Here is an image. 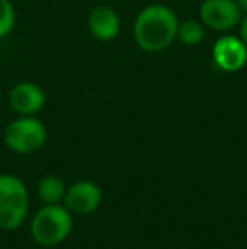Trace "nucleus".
I'll use <instances>...</instances> for the list:
<instances>
[{
  "instance_id": "nucleus-1",
  "label": "nucleus",
  "mask_w": 247,
  "mask_h": 249,
  "mask_svg": "<svg viewBox=\"0 0 247 249\" xmlns=\"http://www.w3.org/2000/svg\"><path fill=\"white\" fill-rule=\"evenodd\" d=\"M178 26V16L171 7L151 3L137 14L132 26V36L142 51L159 53L175 43Z\"/></svg>"
},
{
  "instance_id": "nucleus-2",
  "label": "nucleus",
  "mask_w": 247,
  "mask_h": 249,
  "mask_svg": "<svg viewBox=\"0 0 247 249\" xmlns=\"http://www.w3.org/2000/svg\"><path fill=\"white\" fill-rule=\"evenodd\" d=\"M73 229L71 212L65 205H44L31 222V236L39 246H56L69 236Z\"/></svg>"
},
{
  "instance_id": "nucleus-3",
  "label": "nucleus",
  "mask_w": 247,
  "mask_h": 249,
  "mask_svg": "<svg viewBox=\"0 0 247 249\" xmlns=\"http://www.w3.org/2000/svg\"><path fill=\"white\" fill-rule=\"evenodd\" d=\"M29 210V195L22 180L0 175V229L14 231L24 224Z\"/></svg>"
},
{
  "instance_id": "nucleus-4",
  "label": "nucleus",
  "mask_w": 247,
  "mask_h": 249,
  "mask_svg": "<svg viewBox=\"0 0 247 249\" xmlns=\"http://www.w3.org/2000/svg\"><path fill=\"white\" fill-rule=\"evenodd\" d=\"M48 139L46 125L34 115H20L9 122L3 131V142L10 151L17 154L36 153L44 146Z\"/></svg>"
},
{
  "instance_id": "nucleus-5",
  "label": "nucleus",
  "mask_w": 247,
  "mask_h": 249,
  "mask_svg": "<svg viewBox=\"0 0 247 249\" xmlns=\"http://www.w3.org/2000/svg\"><path fill=\"white\" fill-rule=\"evenodd\" d=\"M198 16L207 29L225 34L241 24L244 14L235 0H203Z\"/></svg>"
},
{
  "instance_id": "nucleus-6",
  "label": "nucleus",
  "mask_w": 247,
  "mask_h": 249,
  "mask_svg": "<svg viewBox=\"0 0 247 249\" xmlns=\"http://www.w3.org/2000/svg\"><path fill=\"white\" fill-rule=\"evenodd\" d=\"M212 59L218 70L225 73H235L246 66L247 46L241 36H232L225 33L215 41L212 48Z\"/></svg>"
},
{
  "instance_id": "nucleus-7",
  "label": "nucleus",
  "mask_w": 247,
  "mask_h": 249,
  "mask_svg": "<svg viewBox=\"0 0 247 249\" xmlns=\"http://www.w3.org/2000/svg\"><path fill=\"white\" fill-rule=\"evenodd\" d=\"M65 207L76 215H90L102 203V190L90 180H80L66 188Z\"/></svg>"
},
{
  "instance_id": "nucleus-8",
  "label": "nucleus",
  "mask_w": 247,
  "mask_h": 249,
  "mask_svg": "<svg viewBox=\"0 0 247 249\" xmlns=\"http://www.w3.org/2000/svg\"><path fill=\"white\" fill-rule=\"evenodd\" d=\"M46 104V93L37 83L20 82L10 90L9 105L19 115H36Z\"/></svg>"
},
{
  "instance_id": "nucleus-9",
  "label": "nucleus",
  "mask_w": 247,
  "mask_h": 249,
  "mask_svg": "<svg viewBox=\"0 0 247 249\" xmlns=\"http://www.w3.org/2000/svg\"><path fill=\"white\" fill-rule=\"evenodd\" d=\"M88 31L97 41H114L120 34L119 14L110 5H97L88 14Z\"/></svg>"
},
{
  "instance_id": "nucleus-10",
  "label": "nucleus",
  "mask_w": 247,
  "mask_h": 249,
  "mask_svg": "<svg viewBox=\"0 0 247 249\" xmlns=\"http://www.w3.org/2000/svg\"><path fill=\"white\" fill-rule=\"evenodd\" d=\"M66 195V187L63 183L61 178L54 177V175H48V177L41 178L37 183V197L46 205H54V203H61Z\"/></svg>"
},
{
  "instance_id": "nucleus-11",
  "label": "nucleus",
  "mask_w": 247,
  "mask_h": 249,
  "mask_svg": "<svg viewBox=\"0 0 247 249\" xmlns=\"http://www.w3.org/2000/svg\"><path fill=\"white\" fill-rule=\"evenodd\" d=\"M180 43L185 46H200L205 39V26L201 20L188 19L180 22L178 26V36Z\"/></svg>"
},
{
  "instance_id": "nucleus-12",
  "label": "nucleus",
  "mask_w": 247,
  "mask_h": 249,
  "mask_svg": "<svg viewBox=\"0 0 247 249\" xmlns=\"http://www.w3.org/2000/svg\"><path fill=\"white\" fill-rule=\"evenodd\" d=\"M16 27V9L10 0H0V39L7 37Z\"/></svg>"
},
{
  "instance_id": "nucleus-13",
  "label": "nucleus",
  "mask_w": 247,
  "mask_h": 249,
  "mask_svg": "<svg viewBox=\"0 0 247 249\" xmlns=\"http://www.w3.org/2000/svg\"><path fill=\"white\" fill-rule=\"evenodd\" d=\"M239 36H241V39L244 41V44L247 46V14L242 16V20L239 24Z\"/></svg>"
},
{
  "instance_id": "nucleus-14",
  "label": "nucleus",
  "mask_w": 247,
  "mask_h": 249,
  "mask_svg": "<svg viewBox=\"0 0 247 249\" xmlns=\"http://www.w3.org/2000/svg\"><path fill=\"white\" fill-rule=\"evenodd\" d=\"M235 3H237L239 9L242 10V14H247V0H235Z\"/></svg>"
}]
</instances>
